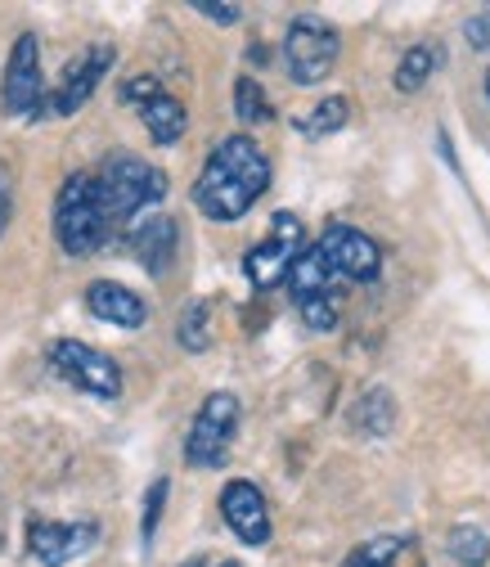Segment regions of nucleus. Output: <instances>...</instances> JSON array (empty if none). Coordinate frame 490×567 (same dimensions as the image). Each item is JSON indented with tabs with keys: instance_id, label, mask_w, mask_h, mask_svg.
<instances>
[{
	"instance_id": "obj_1",
	"label": "nucleus",
	"mask_w": 490,
	"mask_h": 567,
	"mask_svg": "<svg viewBox=\"0 0 490 567\" xmlns=\"http://www.w3.org/2000/svg\"><path fill=\"white\" fill-rule=\"evenodd\" d=\"M270 185V158L252 135H226L221 145L207 154L189 198L207 221H239L257 207V198Z\"/></svg>"
},
{
	"instance_id": "obj_2",
	"label": "nucleus",
	"mask_w": 490,
	"mask_h": 567,
	"mask_svg": "<svg viewBox=\"0 0 490 567\" xmlns=\"http://www.w3.org/2000/svg\"><path fill=\"white\" fill-rule=\"evenodd\" d=\"M95 194L108 217V230H126L135 217H145L149 207L167 198V172L135 158V154H108L95 167Z\"/></svg>"
},
{
	"instance_id": "obj_3",
	"label": "nucleus",
	"mask_w": 490,
	"mask_h": 567,
	"mask_svg": "<svg viewBox=\"0 0 490 567\" xmlns=\"http://www.w3.org/2000/svg\"><path fill=\"white\" fill-rule=\"evenodd\" d=\"M54 239L67 257H91L113 239L100 194H95V172H77L63 181L54 198Z\"/></svg>"
},
{
	"instance_id": "obj_4",
	"label": "nucleus",
	"mask_w": 490,
	"mask_h": 567,
	"mask_svg": "<svg viewBox=\"0 0 490 567\" xmlns=\"http://www.w3.org/2000/svg\"><path fill=\"white\" fill-rule=\"evenodd\" d=\"M239 433V396L234 392H212L202 396L189 437H185V464L189 468H217L230 455V442Z\"/></svg>"
},
{
	"instance_id": "obj_5",
	"label": "nucleus",
	"mask_w": 490,
	"mask_h": 567,
	"mask_svg": "<svg viewBox=\"0 0 490 567\" xmlns=\"http://www.w3.org/2000/svg\"><path fill=\"white\" fill-rule=\"evenodd\" d=\"M45 361H50V370L63 383H73L86 396H100V401H117L122 396V370H117V361H108L104 351H95V347H86L77 338L50 342Z\"/></svg>"
},
{
	"instance_id": "obj_6",
	"label": "nucleus",
	"mask_w": 490,
	"mask_h": 567,
	"mask_svg": "<svg viewBox=\"0 0 490 567\" xmlns=\"http://www.w3.org/2000/svg\"><path fill=\"white\" fill-rule=\"evenodd\" d=\"M337 63V32L320 14H298L284 32V68L298 86H320Z\"/></svg>"
},
{
	"instance_id": "obj_7",
	"label": "nucleus",
	"mask_w": 490,
	"mask_h": 567,
	"mask_svg": "<svg viewBox=\"0 0 490 567\" xmlns=\"http://www.w3.org/2000/svg\"><path fill=\"white\" fill-rule=\"evenodd\" d=\"M302 252H306L302 248V221L293 217V212H274L270 235L257 248H248V257H243V275H248L252 289L265 293V289H274V284H289V270L298 266Z\"/></svg>"
},
{
	"instance_id": "obj_8",
	"label": "nucleus",
	"mask_w": 490,
	"mask_h": 567,
	"mask_svg": "<svg viewBox=\"0 0 490 567\" xmlns=\"http://www.w3.org/2000/svg\"><path fill=\"white\" fill-rule=\"evenodd\" d=\"M0 109L10 117H45V78H41V50L37 37L23 32L6 59V78H0Z\"/></svg>"
},
{
	"instance_id": "obj_9",
	"label": "nucleus",
	"mask_w": 490,
	"mask_h": 567,
	"mask_svg": "<svg viewBox=\"0 0 490 567\" xmlns=\"http://www.w3.org/2000/svg\"><path fill=\"white\" fill-rule=\"evenodd\" d=\"M315 248L324 252V261L333 266V275H337V279L374 284V279H378V270H383V252H378V244H374L365 230L346 226V221H333V226L320 235V244H315Z\"/></svg>"
},
{
	"instance_id": "obj_10",
	"label": "nucleus",
	"mask_w": 490,
	"mask_h": 567,
	"mask_svg": "<svg viewBox=\"0 0 490 567\" xmlns=\"http://www.w3.org/2000/svg\"><path fill=\"white\" fill-rule=\"evenodd\" d=\"M113 45L108 41H95V45H86L73 63L63 68V82L54 86V100H50V109L45 113H54V117H73L95 91H100V82L113 73Z\"/></svg>"
},
{
	"instance_id": "obj_11",
	"label": "nucleus",
	"mask_w": 490,
	"mask_h": 567,
	"mask_svg": "<svg viewBox=\"0 0 490 567\" xmlns=\"http://www.w3.org/2000/svg\"><path fill=\"white\" fill-rule=\"evenodd\" d=\"M100 540V523L82 518V523H50V518H32L28 523V554L41 567H63L82 554H91V545Z\"/></svg>"
},
{
	"instance_id": "obj_12",
	"label": "nucleus",
	"mask_w": 490,
	"mask_h": 567,
	"mask_svg": "<svg viewBox=\"0 0 490 567\" xmlns=\"http://www.w3.org/2000/svg\"><path fill=\"white\" fill-rule=\"evenodd\" d=\"M221 518L226 527L243 540V545H265L270 540V509H265V495L257 491V482L234 477L221 491Z\"/></svg>"
},
{
	"instance_id": "obj_13",
	"label": "nucleus",
	"mask_w": 490,
	"mask_h": 567,
	"mask_svg": "<svg viewBox=\"0 0 490 567\" xmlns=\"http://www.w3.org/2000/svg\"><path fill=\"white\" fill-rule=\"evenodd\" d=\"M86 311L95 320L113 324V329H139L149 316V307L139 302V293L126 289V284H117V279H91L86 284Z\"/></svg>"
},
{
	"instance_id": "obj_14",
	"label": "nucleus",
	"mask_w": 490,
	"mask_h": 567,
	"mask_svg": "<svg viewBox=\"0 0 490 567\" xmlns=\"http://www.w3.org/2000/svg\"><path fill=\"white\" fill-rule=\"evenodd\" d=\"M176 244H180V230L171 217H149L131 230V252L149 275H167V266L176 261Z\"/></svg>"
},
{
	"instance_id": "obj_15",
	"label": "nucleus",
	"mask_w": 490,
	"mask_h": 567,
	"mask_svg": "<svg viewBox=\"0 0 490 567\" xmlns=\"http://www.w3.org/2000/svg\"><path fill=\"white\" fill-rule=\"evenodd\" d=\"M342 567H424V554L409 536H374L346 554Z\"/></svg>"
},
{
	"instance_id": "obj_16",
	"label": "nucleus",
	"mask_w": 490,
	"mask_h": 567,
	"mask_svg": "<svg viewBox=\"0 0 490 567\" xmlns=\"http://www.w3.org/2000/svg\"><path fill=\"white\" fill-rule=\"evenodd\" d=\"M289 289H293V302H311V298H337V275L333 266L324 261L320 248H306L298 257V266L289 270Z\"/></svg>"
},
{
	"instance_id": "obj_17",
	"label": "nucleus",
	"mask_w": 490,
	"mask_h": 567,
	"mask_svg": "<svg viewBox=\"0 0 490 567\" xmlns=\"http://www.w3.org/2000/svg\"><path fill=\"white\" fill-rule=\"evenodd\" d=\"M139 122H145V131H149V140L154 145H176V140L189 131V113H185V104L176 100V95H154L149 104H139Z\"/></svg>"
},
{
	"instance_id": "obj_18",
	"label": "nucleus",
	"mask_w": 490,
	"mask_h": 567,
	"mask_svg": "<svg viewBox=\"0 0 490 567\" xmlns=\"http://www.w3.org/2000/svg\"><path fill=\"white\" fill-rule=\"evenodd\" d=\"M352 423H356L365 437H383L392 423H396V401H392V392H383V388L365 392V396L356 401V410H352Z\"/></svg>"
},
{
	"instance_id": "obj_19",
	"label": "nucleus",
	"mask_w": 490,
	"mask_h": 567,
	"mask_svg": "<svg viewBox=\"0 0 490 567\" xmlns=\"http://www.w3.org/2000/svg\"><path fill=\"white\" fill-rule=\"evenodd\" d=\"M437 63H441V54H437L432 45H409V50L400 54V63H396V91H405V95L424 91L428 78L437 73Z\"/></svg>"
},
{
	"instance_id": "obj_20",
	"label": "nucleus",
	"mask_w": 490,
	"mask_h": 567,
	"mask_svg": "<svg viewBox=\"0 0 490 567\" xmlns=\"http://www.w3.org/2000/svg\"><path fill=\"white\" fill-rule=\"evenodd\" d=\"M346 117H352V104H346L342 95H329V100H320L306 117H298V131H302V135H311V140H324V135L342 131V126H346Z\"/></svg>"
},
{
	"instance_id": "obj_21",
	"label": "nucleus",
	"mask_w": 490,
	"mask_h": 567,
	"mask_svg": "<svg viewBox=\"0 0 490 567\" xmlns=\"http://www.w3.org/2000/svg\"><path fill=\"white\" fill-rule=\"evenodd\" d=\"M446 549H450V558H455L459 567H481V563L490 558V536H486L481 527H472V523H459V527L446 536Z\"/></svg>"
},
{
	"instance_id": "obj_22",
	"label": "nucleus",
	"mask_w": 490,
	"mask_h": 567,
	"mask_svg": "<svg viewBox=\"0 0 490 567\" xmlns=\"http://www.w3.org/2000/svg\"><path fill=\"white\" fill-rule=\"evenodd\" d=\"M207 316H212V307H207L202 298H194L180 320H176V338L185 351H207V342H212V329H207Z\"/></svg>"
},
{
	"instance_id": "obj_23",
	"label": "nucleus",
	"mask_w": 490,
	"mask_h": 567,
	"mask_svg": "<svg viewBox=\"0 0 490 567\" xmlns=\"http://www.w3.org/2000/svg\"><path fill=\"white\" fill-rule=\"evenodd\" d=\"M234 113H239V122H248V126H261V122L274 117L265 91H261L252 78H239V82H234Z\"/></svg>"
},
{
	"instance_id": "obj_24",
	"label": "nucleus",
	"mask_w": 490,
	"mask_h": 567,
	"mask_svg": "<svg viewBox=\"0 0 490 567\" xmlns=\"http://www.w3.org/2000/svg\"><path fill=\"white\" fill-rule=\"evenodd\" d=\"M163 505H167V477H158L154 486H149V495H145V518H139V545H154V536H158V518H163Z\"/></svg>"
},
{
	"instance_id": "obj_25",
	"label": "nucleus",
	"mask_w": 490,
	"mask_h": 567,
	"mask_svg": "<svg viewBox=\"0 0 490 567\" xmlns=\"http://www.w3.org/2000/svg\"><path fill=\"white\" fill-rule=\"evenodd\" d=\"M194 14H202V19H212V23L230 28V23L243 19V6H217V0H194Z\"/></svg>"
},
{
	"instance_id": "obj_26",
	"label": "nucleus",
	"mask_w": 490,
	"mask_h": 567,
	"mask_svg": "<svg viewBox=\"0 0 490 567\" xmlns=\"http://www.w3.org/2000/svg\"><path fill=\"white\" fill-rule=\"evenodd\" d=\"M463 37H468V45H472V50H490V6H486V10H477V14L463 23Z\"/></svg>"
},
{
	"instance_id": "obj_27",
	"label": "nucleus",
	"mask_w": 490,
	"mask_h": 567,
	"mask_svg": "<svg viewBox=\"0 0 490 567\" xmlns=\"http://www.w3.org/2000/svg\"><path fill=\"white\" fill-rule=\"evenodd\" d=\"M154 95H163V86H158L154 78H131V82L122 86V100L135 104V109H139V104H149Z\"/></svg>"
},
{
	"instance_id": "obj_28",
	"label": "nucleus",
	"mask_w": 490,
	"mask_h": 567,
	"mask_svg": "<svg viewBox=\"0 0 490 567\" xmlns=\"http://www.w3.org/2000/svg\"><path fill=\"white\" fill-rule=\"evenodd\" d=\"M10 212H14V203H10V181L0 176V235H6V226H10Z\"/></svg>"
},
{
	"instance_id": "obj_29",
	"label": "nucleus",
	"mask_w": 490,
	"mask_h": 567,
	"mask_svg": "<svg viewBox=\"0 0 490 567\" xmlns=\"http://www.w3.org/2000/svg\"><path fill=\"white\" fill-rule=\"evenodd\" d=\"M248 59H252V63H270V54H265V45H257V41L248 45Z\"/></svg>"
},
{
	"instance_id": "obj_30",
	"label": "nucleus",
	"mask_w": 490,
	"mask_h": 567,
	"mask_svg": "<svg viewBox=\"0 0 490 567\" xmlns=\"http://www.w3.org/2000/svg\"><path fill=\"white\" fill-rule=\"evenodd\" d=\"M481 86H486V100H490V68H486V78H481Z\"/></svg>"
},
{
	"instance_id": "obj_31",
	"label": "nucleus",
	"mask_w": 490,
	"mask_h": 567,
	"mask_svg": "<svg viewBox=\"0 0 490 567\" xmlns=\"http://www.w3.org/2000/svg\"><path fill=\"white\" fill-rule=\"evenodd\" d=\"M221 567H243V563H234V558H230V563H221Z\"/></svg>"
},
{
	"instance_id": "obj_32",
	"label": "nucleus",
	"mask_w": 490,
	"mask_h": 567,
	"mask_svg": "<svg viewBox=\"0 0 490 567\" xmlns=\"http://www.w3.org/2000/svg\"><path fill=\"white\" fill-rule=\"evenodd\" d=\"M180 567H202V563H198V558H194V563H180Z\"/></svg>"
}]
</instances>
